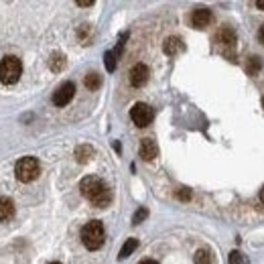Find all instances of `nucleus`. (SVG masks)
Masks as SVG:
<instances>
[{
	"instance_id": "1",
	"label": "nucleus",
	"mask_w": 264,
	"mask_h": 264,
	"mask_svg": "<svg viewBox=\"0 0 264 264\" xmlns=\"http://www.w3.org/2000/svg\"><path fill=\"white\" fill-rule=\"evenodd\" d=\"M79 189H81V195L98 207H106L112 201V191L98 177H83L81 183H79Z\"/></svg>"
},
{
	"instance_id": "2",
	"label": "nucleus",
	"mask_w": 264,
	"mask_h": 264,
	"mask_svg": "<svg viewBox=\"0 0 264 264\" xmlns=\"http://www.w3.org/2000/svg\"><path fill=\"white\" fill-rule=\"evenodd\" d=\"M106 240V234H104V226L102 222L94 219V222H87L83 228H81V242L87 250H98L102 248Z\"/></svg>"
},
{
	"instance_id": "3",
	"label": "nucleus",
	"mask_w": 264,
	"mask_h": 264,
	"mask_svg": "<svg viewBox=\"0 0 264 264\" xmlns=\"http://www.w3.org/2000/svg\"><path fill=\"white\" fill-rule=\"evenodd\" d=\"M39 173H41V165H39V161H37L35 157H23V159L17 161V165H15V175H17V179L23 181V183L35 181V179L39 177Z\"/></svg>"
},
{
	"instance_id": "4",
	"label": "nucleus",
	"mask_w": 264,
	"mask_h": 264,
	"mask_svg": "<svg viewBox=\"0 0 264 264\" xmlns=\"http://www.w3.org/2000/svg\"><path fill=\"white\" fill-rule=\"evenodd\" d=\"M21 73H23V63H21L19 57L9 55V57H5L3 61H0V81L3 83H9V85L17 83Z\"/></svg>"
},
{
	"instance_id": "5",
	"label": "nucleus",
	"mask_w": 264,
	"mask_h": 264,
	"mask_svg": "<svg viewBox=\"0 0 264 264\" xmlns=\"http://www.w3.org/2000/svg\"><path fill=\"white\" fill-rule=\"evenodd\" d=\"M130 118H132V122H135L137 126L145 128V126H149V124L153 122L155 112H153V108H151V106H147V104L139 102V104L132 106V110H130Z\"/></svg>"
},
{
	"instance_id": "6",
	"label": "nucleus",
	"mask_w": 264,
	"mask_h": 264,
	"mask_svg": "<svg viewBox=\"0 0 264 264\" xmlns=\"http://www.w3.org/2000/svg\"><path fill=\"white\" fill-rule=\"evenodd\" d=\"M73 96H75V85H73L71 81H65V83H61V85L57 87V92L53 94V104L59 106V108H63V106H67V104L73 100Z\"/></svg>"
},
{
	"instance_id": "7",
	"label": "nucleus",
	"mask_w": 264,
	"mask_h": 264,
	"mask_svg": "<svg viewBox=\"0 0 264 264\" xmlns=\"http://www.w3.org/2000/svg\"><path fill=\"white\" fill-rule=\"evenodd\" d=\"M128 79H130V83L135 85V87H143L149 81V67L145 63H137L135 67L130 69Z\"/></svg>"
},
{
	"instance_id": "8",
	"label": "nucleus",
	"mask_w": 264,
	"mask_h": 264,
	"mask_svg": "<svg viewBox=\"0 0 264 264\" xmlns=\"http://www.w3.org/2000/svg\"><path fill=\"white\" fill-rule=\"evenodd\" d=\"M215 43L217 45H222L224 47V51L226 49H234L236 47V33L232 31V29H228V27H224V29H219L217 31V35H215Z\"/></svg>"
},
{
	"instance_id": "9",
	"label": "nucleus",
	"mask_w": 264,
	"mask_h": 264,
	"mask_svg": "<svg viewBox=\"0 0 264 264\" xmlns=\"http://www.w3.org/2000/svg\"><path fill=\"white\" fill-rule=\"evenodd\" d=\"M211 19H213V15H211V11H207V9H197V11H193V15H191V23H193L195 29H205V27L211 23Z\"/></svg>"
},
{
	"instance_id": "10",
	"label": "nucleus",
	"mask_w": 264,
	"mask_h": 264,
	"mask_svg": "<svg viewBox=\"0 0 264 264\" xmlns=\"http://www.w3.org/2000/svg\"><path fill=\"white\" fill-rule=\"evenodd\" d=\"M141 157L145 161H153V159L159 157V147H157V143L153 139H145L141 143Z\"/></svg>"
},
{
	"instance_id": "11",
	"label": "nucleus",
	"mask_w": 264,
	"mask_h": 264,
	"mask_svg": "<svg viewBox=\"0 0 264 264\" xmlns=\"http://www.w3.org/2000/svg\"><path fill=\"white\" fill-rule=\"evenodd\" d=\"M163 49H165V53L167 55H179L183 49H185V43L179 39V37H169L167 41H165V45H163Z\"/></svg>"
},
{
	"instance_id": "12",
	"label": "nucleus",
	"mask_w": 264,
	"mask_h": 264,
	"mask_svg": "<svg viewBox=\"0 0 264 264\" xmlns=\"http://www.w3.org/2000/svg\"><path fill=\"white\" fill-rule=\"evenodd\" d=\"M15 215V203L9 197H0V222H9Z\"/></svg>"
},
{
	"instance_id": "13",
	"label": "nucleus",
	"mask_w": 264,
	"mask_h": 264,
	"mask_svg": "<svg viewBox=\"0 0 264 264\" xmlns=\"http://www.w3.org/2000/svg\"><path fill=\"white\" fill-rule=\"evenodd\" d=\"M92 157H94V149L90 147V145H81V147H77L75 149V161L77 163H87V161H92Z\"/></svg>"
},
{
	"instance_id": "14",
	"label": "nucleus",
	"mask_w": 264,
	"mask_h": 264,
	"mask_svg": "<svg viewBox=\"0 0 264 264\" xmlns=\"http://www.w3.org/2000/svg\"><path fill=\"white\" fill-rule=\"evenodd\" d=\"M139 248V240L137 238H128L126 242H124V246H122V250H120V254H118V260H124V258H128L132 252H135Z\"/></svg>"
},
{
	"instance_id": "15",
	"label": "nucleus",
	"mask_w": 264,
	"mask_h": 264,
	"mask_svg": "<svg viewBox=\"0 0 264 264\" xmlns=\"http://www.w3.org/2000/svg\"><path fill=\"white\" fill-rule=\"evenodd\" d=\"M260 67H262V61H260V57H248L246 59V73L248 75H256L258 71H260Z\"/></svg>"
},
{
	"instance_id": "16",
	"label": "nucleus",
	"mask_w": 264,
	"mask_h": 264,
	"mask_svg": "<svg viewBox=\"0 0 264 264\" xmlns=\"http://www.w3.org/2000/svg\"><path fill=\"white\" fill-rule=\"evenodd\" d=\"M100 85H102V75H98V73H87L85 75V87L87 90L96 92Z\"/></svg>"
},
{
	"instance_id": "17",
	"label": "nucleus",
	"mask_w": 264,
	"mask_h": 264,
	"mask_svg": "<svg viewBox=\"0 0 264 264\" xmlns=\"http://www.w3.org/2000/svg\"><path fill=\"white\" fill-rule=\"evenodd\" d=\"M193 260H195V264H211V252L205 250V248H199V250L195 252Z\"/></svg>"
},
{
	"instance_id": "18",
	"label": "nucleus",
	"mask_w": 264,
	"mask_h": 264,
	"mask_svg": "<svg viewBox=\"0 0 264 264\" xmlns=\"http://www.w3.org/2000/svg\"><path fill=\"white\" fill-rule=\"evenodd\" d=\"M49 65H51L53 71H61V69L65 67V57H63L61 53H55V55L51 57V63H49Z\"/></svg>"
},
{
	"instance_id": "19",
	"label": "nucleus",
	"mask_w": 264,
	"mask_h": 264,
	"mask_svg": "<svg viewBox=\"0 0 264 264\" xmlns=\"http://www.w3.org/2000/svg\"><path fill=\"white\" fill-rule=\"evenodd\" d=\"M230 264H248V258L242 252L234 250V252H230Z\"/></svg>"
},
{
	"instance_id": "20",
	"label": "nucleus",
	"mask_w": 264,
	"mask_h": 264,
	"mask_svg": "<svg viewBox=\"0 0 264 264\" xmlns=\"http://www.w3.org/2000/svg\"><path fill=\"white\" fill-rule=\"evenodd\" d=\"M104 59H106V69H108V71H114V69H116V55H114V51H108V53L104 55Z\"/></svg>"
},
{
	"instance_id": "21",
	"label": "nucleus",
	"mask_w": 264,
	"mask_h": 264,
	"mask_svg": "<svg viewBox=\"0 0 264 264\" xmlns=\"http://www.w3.org/2000/svg\"><path fill=\"white\" fill-rule=\"evenodd\" d=\"M149 215V209H145V207H141L137 213H135V217H132V224H141L145 217Z\"/></svg>"
},
{
	"instance_id": "22",
	"label": "nucleus",
	"mask_w": 264,
	"mask_h": 264,
	"mask_svg": "<svg viewBox=\"0 0 264 264\" xmlns=\"http://www.w3.org/2000/svg\"><path fill=\"white\" fill-rule=\"evenodd\" d=\"M177 199H181V201H187V199H191V189H187V187H181V189L177 191Z\"/></svg>"
},
{
	"instance_id": "23",
	"label": "nucleus",
	"mask_w": 264,
	"mask_h": 264,
	"mask_svg": "<svg viewBox=\"0 0 264 264\" xmlns=\"http://www.w3.org/2000/svg\"><path fill=\"white\" fill-rule=\"evenodd\" d=\"M94 0H77V7H92Z\"/></svg>"
},
{
	"instance_id": "24",
	"label": "nucleus",
	"mask_w": 264,
	"mask_h": 264,
	"mask_svg": "<svg viewBox=\"0 0 264 264\" xmlns=\"http://www.w3.org/2000/svg\"><path fill=\"white\" fill-rule=\"evenodd\" d=\"M258 41H260V43L264 45V25H262V27L258 29Z\"/></svg>"
},
{
	"instance_id": "25",
	"label": "nucleus",
	"mask_w": 264,
	"mask_h": 264,
	"mask_svg": "<svg viewBox=\"0 0 264 264\" xmlns=\"http://www.w3.org/2000/svg\"><path fill=\"white\" fill-rule=\"evenodd\" d=\"M139 264H159L157 260H153V258H145V260H141Z\"/></svg>"
},
{
	"instance_id": "26",
	"label": "nucleus",
	"mask_w": 264,
	"mask_h": 264,
	"mask_svg": "<svg viewBox=\"0 0 264 264\" xmlns=\"http://www.w3.org/2000/svg\"><path fill=\"white\" fill-rule=\"evenodd\" d=\"M256 7H258L260 11H264V0H256Z\"/></svg>"
},
{
	"instance_id": "27",
	"label": "nucleus",
	"mask_w": 264,
	"mask_h": 264,
	"mask_svg": "<svg viewBox=\"0 0 264 264\" xmlns=\"http://www.w3.org/2000/svg\"><path fill=\"white\" fill-rule=\"evenodd\" d=\"M260 201H262V203H264V187H262V189H260Z\"/></svg>"
},
{
	"instance_id": "28",
	"label": "nucleus",
	"mask_w": 264,
	"mask_h": 264,
	"mask_svg": "<svg viewBox=\"0 0 264 264\" xmlns=\"http://www.w3.org/2000/svg\"><path fill=\"white\" fill-rule=\"evenodd\" d=\"M262 108H264V98H262Z\"/></svg>"
},
{
	"instance_id": "29",
	"label": "nucleus",
	"mask_w": 264,
	"mask_h": 264,
	"mask_svg": "<svg viewBox=\"0 0 264 264\" xmlns=\"http://www.w3.org/2000/svg\"><path fill=\"white\" fill-rule=\"evenodd\" d=\"M51 264H61V262H51Z\"/></svg>"
}]
</instances>
